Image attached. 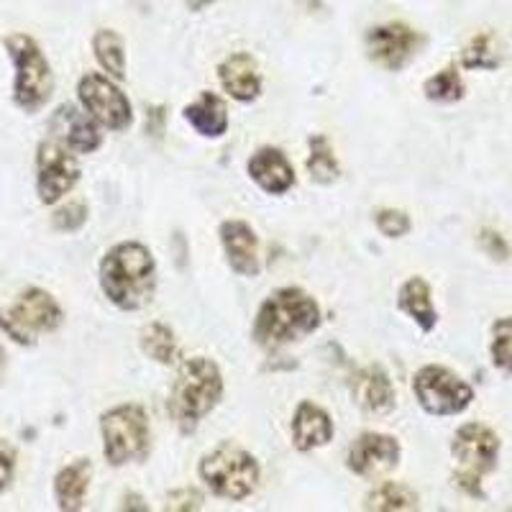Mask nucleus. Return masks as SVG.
<instances>
[{"instance_id":"nucleus-1","label":"nucleus","mask_w":512,"mask_h":512,"mask_svg":"<svg viewBox=\"0 0 512 512\" xmlns=\"http://www.w3.org/2000/svg\"><path fill=\"white\" fill-rule=\"evenodd\" d=\"M100 287L116 308H144L157 290V264L152 251L136 241L113 246L100 262Z\"/></svg>"},{"instance_id":"nucleus-2","label":"nucleus","mask_w":512,"mask_h":512,"mask_svg":"<svg viewBox=\"0 0 512 512\" xmlns=\"http://www.w3.org/2000/svg\"><path fill=\"white\" fill-rule=\"evenodd\" d=\"M320 326V308L300 287H282L264 300L254 320L256 344L280 349L310 336Z\"/></svg>"},{"instance_id":"nucleus-3","label":"nucleus","mask_w":512,"mask_h":512,"mask_svg":"<svg viewBox=\"0 0 512 512\" xmlns=\"http://www.w3.org/2000/svg\"><path fill=\"white\" fill-rule=\"evenodd\" d=\"M223 397V377L216 361L195 356L182 361L172 392H169L167 410L182 433H192L200 420L216 408Z\"/></svg>"},{"instance_id":"nucleus-4","label":"nucleus","mask_w":512,"mask_h":512,"mask_svg":"<svg viewBox=\"0 0 512 512\" xmlns=\"http://www.w3.org/2000/svg\"><path fill=\"white\" fill-rule=\"evenodd\" d=\"M3 47H6L8 57L13 59V67H16L13 100L26 113L39 111L54 93V75L47 57L29 34H8L3 39Z\"/></svg>"},{"instance_id":"nucleus-5","label":"nucleus","mask_w":512,"mask_h":512,"mask_svg":"<svg viewBox=\"0 0 512 512\" xmlns=\"http://www.w3.org/2000/svg\"><path fill=\"white\" fill-rule=\"evenodd\" d=\"M200 477L213 495L239 502L254 492L256 482H259V464L244 448L221 443L200 461Z\"/></svg>"},{"instance_id":"nucleus-6","label":"nucleus","mask_w":512,"mask_h":512,"mask_svg":"<svg viewBox=\"0 0 512 512\" xmlns=\"http://www.w3.org/2000/svg\"><path fill=\"white\" fill-rule=\"evenodd\" d=\"M103 454L108 464L123 466L131 461H144L152 446L149 420L139 405H118L100 418Z\"/></svg>"},{"instance_id":"nucleus-7","label":"nucleus","mask_w":512,"mask_h":512,"mask_svg":"<svg viewBox=\"0 0 512 512\" xmlns=\"http://www.w3.org/2000/svg\"><path fill=\"white\" fill-rule=\"evenodd\" d=\"M451 451L459 464V472H456L459 487L472 497H482V479L495 469L497 456H500L497 433L482 423H466L456 431Z\"/></svg>"},{"instance_id":"nucleus-8","label":"nucleus","mask_w":512,"mask_h":512,"mask_svg":"<svg viewBox=\"0 0 512 512\" xmlns=\"http://www.w3.org/2000/svg\"><path fill=\"white\" fill-rule=\"evenodd\" d=\"M62 326V308L47 290L29 287L16 303L0 310V331L21 346H34L39 333H52Z\"/></svg>"},{"instance_id":"nucleus-9","label":"nucleus","mask_w":512,"mask_h":512,"mask_svg":"<svg viewBox=\"0 0 512 512\" xmlns=\"http://www.w3.org/2000/svg\"><path fill=\"white\" fill-rule=\"evenodd\" d=\"M413 390L420 408L428 415H438V418L464 413L474 400V390L459 374L446 367H436V364H428L415 374Z\"/></svg>"},{"instance_id":"nucleus-10","label":"nucleus","mask_w":512,"mask_h":512,"mask_svg":"<svg viewBox=\"0 0 512 512\" xmlns=\"http://www.w3.org/2000/svg\"><path fill=\"white\" fill-rule=\"evenodd\" d=\"M80 180V167L72 149L57 139L41 141L36 152V190L44 205L62 200Z\"/></svg>"},{"instance_id":"nucleus-11","label":"nucleus","mask_w":512,"mask_h":512,"mask_svg":"<svg viewBox=\"0 0 512 512\" xmlns=\"http://www.w3.org/2000/svg\"><path fill=\"white\" fill-rule=\"evenodd\" d=\"M77 95H80L82 108L111 131H123L134 121V111L126 95L113 85L105 75L90 72L77 82Z\"/></svg>"},{"instance_id":"nucleus-12","label":"nucleus","mask_w":512,"mask_h":512,"mask_svg":"<svg viewBox=\"0 0 512 512\" xmlns=\"http://www.w3.org/2000/svg\"><path fill=\"white\" fill-rule=\"evenodd\" d=\"M420 36L405 24L374 26L367 34V54L382 70L397 72L418 54Z\"/></svg>"},{"instance_id":"nucleus-13","label":"nucleus","mask_w":512,"mask_h":512,"mask_svg":"<svg viewBox=\"0 0 512 512\" xmlns=\"http://www.w3.org/2000/svg\"><path fill=\"white\" fill-rule=\"evenodd\" d=\"M400 461V443L384 433H364L349 451V469L359 477H377L390 472Z\"/></svg>"},{"instance_id":"nucleus-14","label":"nucleus","mask_w":512,"mask_h":512,"mask_svg":"<svg viewBox=\"0 0 512 512\" xmlns=\"http://www.w3.org/2000/svg\"><path fill=\"white\" fill-rule=\"evenodd\" d=\"M49 128H52L54 139L62 141L75 154H93L100 146L98 121L88 111H80L70 103L59 105Z\"/></svg>"},{"instance_id":"nucleus-15","label":"nucleus","mask_w":512,"mask_h":512,"mask_svg":"<svg viewBox=\"0 0 512 512\" xmlns=\"http://www.w3.org/2000/svg\"><path fill=\"white\" fill-rule=\"evenodd\" d=\"M221 244L231 269L241 277L259 274V241L249 223L226 221L221 226Z\"/></svg>"},{"instance_id":"nucleus-16","label":"nucleus","mask_w":512,"mask_h":512,"mask_svg":"<svg viewBox=\"0 0 512 512\" xmlns=\"http://www.w3.org/2000/svg\"><path fill=\"white\" fill-rule=\"evenodd\" d=\"M249 177L269 195H285L295 185V169L290 159L272 146H264L249 159Z\"/></svg>"},{"instance_id":"nucleus-17","label":"nucleus","mask_w":512,"mask_h":512,"mask_svg":"<svg viewBox=\"0 0 512 512\" xmlns=\"http://www.w3.org/2000/svg\"><path fill=\"white\" fill-rule=\"evenodd\" d=\"M351 395L364 413L384 415L395 408V387L387 372L379 367H367L351 379Z\"/></svg>"},{"instance_id":"nucleus-18","label":"nucleus","mask_w":512,"mask_h":512,"mask_svg":"<svg viewBox=\"0 0 512 512\" xmlns=\"http://www.w3.org/2000/svg\"><path fill=\"white\" fill-rule=\"evenodd\" d=\"M218 77L221 85L233 100L239 103H251L262 90V77H259V67H256L254 57L246 52L231 54L226 62L218 67Z\"/></svg>"},{"instance_id":"nucleus-19","label":"nucleus","mask_w":512,"mask_h":512,"mask_svg":"<svg viewBox=\"0 0 512 512\" xmlns=\"http://www.w3.org/2000/svg\"><path fill=\"white\" fill-rule=\"evenodd\" d=\"M333 438V420L315 402H300L292 418V441L297 451H313Z\"/></svg>"},{"instance_id":"nucleus-20","label":"nucleus","mask_w":512,"mask_h":512,"mask_svg":"<svg viewBox=\"0 0 512 512\" xmlns=\"http://www.w3.org/2000/svg\"><path fill=\"white\" fill-rule=\"evenodd\" d=\"M90 474H93V466H90L88 459L72 461V464H67L57 474V479H54V497H57L59 510H82L90 489Z\"/></svg>"},{"instance_id":"nucleus-21","label":"nucleus","mask_w":512,"mask_h":512,"mask_svg":"<svg viewBox=\"0 0 512 512\" xmlns=\"http://www.w3.org/2000/svg\"><path fill=\"white\" fill-rule=\"evenodd\" d=\"M185 121L190 123L200 136L218 139V136L226 134L228 128L226 103H223L216 93H203L195 103H190L185 108Z\"/></svg>"},{"instance_id":"nucleus-22","label":"nucleus","mask_w":512,"mask_h":512,"mask_svg":"<svg viewBox=\"0 0 512 512\" xmlns=\"http://www.w3.org/2000/svg\"><path fill=\"white\" fill-rule=\"evenodd\" d=\"M397 308L405 315H410L425 333L436 328L438 315L431 300V285H428L423 277H410V280L400 287Z\"/></svg>"},{"instance_id":"nucleus-23","label":"nucleus","mask_w":512,"mask_h":512,"mask_svg":"<svg viewBox=\"0 0 512 512\" xmlns=\"http://www.w3.org/2000/svg\"><path fill=\"white\" fill-rule=\"evenodd\" d=\"M93 52L105 72L116 80L126 77V52H123V39L111 29H100L93 36Z\"/></svg>"},{"instance_id":"nucleus-24","label":"nucleus","mask_w":512,"mask_h":512,"mask_svg":"<svg viewBox=\"0 0 512 512\" xmlns=\"http://www.w3.org/2000/svg\"><path fill=\"white\" fill-rule=\"evenodd\" d=\"M461 64L466 70H497L500 67V47H497V36L484 31L474 36L461 52Z\"/></svg>"},{"instance_id":"nucleus-25","label":"nucleus","mask_w":512,"mask_h":512,"mask_svg":"<svg viewBox=\"0 0 512 512\" xmlns=\"http://www.w3.org/2000/svg\"><path fill=\"white\" fill-rule=\"evenodd\" d=\"M141 349L159 364H172L177 359V338L164 323H152L141 331Z\"/></svg>"},{"instance_id":"nucleus-26","label":"nucleus","mask_w":512,"mask_h":512,"mask_svg":"<svg viewBox=\"0 0 512 512\" xmlns=\"http://www.w3.org/2000/svg\"><path fill=\"white\" fill-rule=\"evenodd\" d=\"M418 507V495L413 489L405 487V484L384 482L382 487H377L372 495L367 497V510H415Z\"/></svg>"},{"instance_id":"nucleus-27","label":"nucleus","mask_w":512,"mask_h":512,"mask_svg":"<svg viewBox=\"0 0 512 512\" xmlns=\"http://www.w3.org/2000/svg\"><path fill=\"white\" fill-rule=\"evenodd\" d=\"M423 93L433 103H456V100L464 98V80H461L456 67H446V70L425 80Z\"/></svg>"},{"instance_id":"nucleus-28","label":"nucleus","mask_w":512,"mask_h":512,"mask_svg":"<svg viewBox=\"0 0 512 512\" xmlns=\"http://www.w3.org/2000/svg\"><path fill=\"white\" fill-rule=\"evenodd\" d=\"M308 172L320 185H328V182H333L338 177V162L333 157V149L326 136H313L310 139Z\"/></svg>"},{"instance_id":"nucleus-29","label":"nucleus","mask_w":512,"mask_h":512,"mask_svg":"<svg viewBox=\"0 0 512 512\" xmlns=\"http://www.w3.org/2000/svg\"><path fill=\"white\" fill-rule=\"evenodd\" d=\"M492 361L502 374L512 377V315L500 318L492 326Z\"/></svg>"},{"instance_id":"nucleus-30","label":"nucleus","mask_w":512,"mask_h":512,"mask_svg":"<svg viewBox=\"0 0 512 512\" xmlns=\"http://www.w3.org/2000/svg\"><path fill=\"white\" fill-rule=\"evenodd\" d=\"M85 221H88V205L80 203V200L62 205L52 218L57 231H77V228L85 226Z\"/></svg>"},{"instance_id":"nucleus-31","label":"nucleus","mask_w":512,"mask_h":512,"mask_svg":"<svg viewBox=\"0 0 512 512\" xmlns=\"http://www.w3.org/2000/svg\"><path fill=\"white\" fill-rule=\"evenodd\" d=\"M377 228L382 236H387V239H400V236H405V233L410 231V218L402 213V210H392V208H384L377 213Z\"/></svg>"},{"instance_id":"nucleus-32","label":"nucleus","mask_w":512,"mask_h":512,"mask_svg":"<svg viewBox=\"0 0 512 512\" xmlns=\"http://www.w3.org/2000/svg\"><path fill=\"white\" fill-rule=\"evenodd\" d=\"M16 469V451L6 441H0V492L11 484Z\"/></svg>"},{"instance_id":"nucleus-33","label":"nucleus","mask_w":512,"mask_h":512,"mask_svg":"<svg viewBox=\"0 0 512 512\" xmlns=\"http://www.w3.org/2000/svg\"><path fill=\"white\" fill-rule=\"evenodd\" d=\"M482 246L489 256H495V259H507L510 256V246L505 244L500 233L495 231H482Z\"/></svg>"},{"instance_id":"nucleus-34","label":"nucleus","mask_w":512,"mask_h":512,"mask_svg":"<svg viewBox=\"0 0 512 512\" xmlns=\"http://www.w3.org/2000/svg\"><path fill=\"white\" fill-rule=\"evenodd\" d=\"M200 495L192 492V489H182V492H172L169 495V507L172 510H198L200 507Z\"/></svg>"},{"instance_id":"nucleus-35","label":"nucleus","mask_w":512,"mask_h":512,"mask_svg":"<svg viewBox=\"0 0 512 512\" xmlns=\"http://www.w3.org/2000/svg\"><path fill=\"white\" fill-rule=\"evenodd\" d=\"M210 3H216V0H185V6L190 8V11H203Z\"/></svg>"},{"instance_id":"nucleus-36","label":"nucleus","mask_w":512,"mask_h":512,"mask_svg":"<svg viewBox=\"0 0 512 512\" xmlns=\"http://www.w3.org/2000/svg\"><path fill=\"white\" fill-rule=\"evenodd\" d=\"M6 351H3V346H0V382H3V374H6Z\"/></svg>"}]
</instances>
